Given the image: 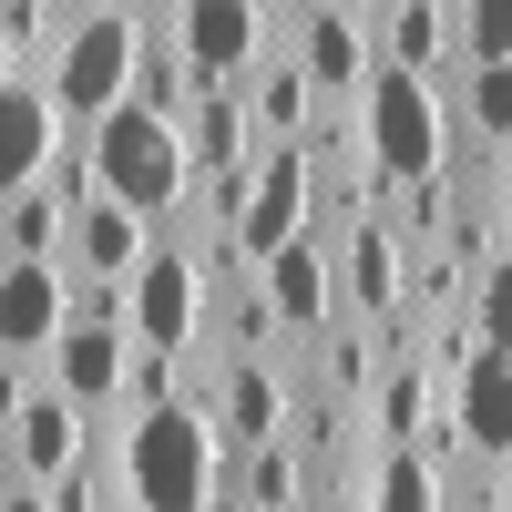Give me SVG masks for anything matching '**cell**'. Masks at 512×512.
<instances>
[{
	"label": "cell",
	"mask_w": 512,
	"mask_h": 512,
	"mask_svg": "<svg viewBox=\"0 0 512 512\" xmlns=\"http://www.w3.org/2000/svg\"><path fill=\"white\" fill-rule=\"evenodd\" d=\"M113 482H123V512H205V482H216V431H205V410L195 400L123 410Z\"/></svg>",
	"instance_id": "obj_1"
},
{
	"label": "cell",
	"mask_w": 512,
	"mask_h": 512,
	"mask_svg": "<svg viewBox=\"0 0 512 512\" xmlns=\"http://www.w3.org/2000/svg\"><path fill=\"white\" fill-rule=\"evenodd\" d=\"M82 164H93V195H113L123 216H144V226H164V216H185V123H164V113H144V103H113L103 123H82Z\"/></svg>",
	"instance_id": "obj_2"
},
{
	"label": "cell",
	"mask_w": 512,
	"mask_h": 512,
	"mask_svg": "<svg viewBox=\"0 0 512 512\" xmlns=\"http://www.w3.org/2000/svg\"><path fill=\"white\" fill-rule=\"evenodd\" d=\"M349 123H359V154L379 175H441V144H451V93L420 82L400 62H369L359 93H349Z\"/></svg>",
	"instance_id": "obj_3"
},
{
	"label": "cell",
	"mask_w": 512,
	"mask_h": 512,
	"mask_svg": "<svg viewBox=\"0 0 512 512\" xmlns=\"http://www.w3.org/2000/svg\"><path fill=\"white\" fill-rule=\"evenodd\" d=\"M134 41H144V21H123V11H82V21L62 31V52L41 62V93H52L62 134L103 123L123 93H134Z\"/></svg>",
	"instance_id": "obj_4"
},
{
	"label": "cell",
	"mask_w": 512,
	"mask_h": 512,
	"mask_svg": "<svg viewBox=\"0 0 512 512\" xmlns=\"http://www.w3.org/2000/svg\"><path fill=\"white\" fill-rule=\"evenodd\" d=\"M123 338L134 349H195L205 338V267H195V236H154L144 267L123 277Z\"/></svg>",
	"instance_id": "obj_5"
},
{
	"label": "cell",
	"mask_w": 512,
	"mask_h": 512,
	"mask_svg": "<svg viewBox=\"0 0 512 512\" xmlns=\"http://www.w3.org/2000/svg\"><path fill=\"white\" fill-rule=\"evenodd\" d=\"M164 31H175V52H185V72H195V93H205V82H246L256 62L277 52L267 0H175V11H164Z\"/></svg>",
	"instance_id": "obj_6"
},
{
	"label": "cell",
	"mask_w": 512,
	"mask_h": 512,
	"mask_svg": "<svg viewBox=\"0 0 512 512\" xmlns=\"http://www.w3.org/2000/svg\"><path fill=\"white\" fill-rule=\"evenodd\" d=\"M256 297H267V318L287 349H308V338L338 318V267H328V236L318 226H297L277 256H256Z\"/></svg>",
	"instance_id": "obj_7"
},
{
	"label": "cell",
	"mask_w": 512,
	"mask_h": 512,
	"mask_svg": "<svg viewBox=\"0 0 512 512\" xmlns=\"http://www.w3.org/2000/svg\"><path fill=\"white\" fill-rule=\"evenodd\" d=\"M41 379H52L82 420L123 410V379H134V338H123V318H62V338L41 349Z\"/></svg>",
	"instance_id": "obj_8"
},
{
	"label": "cell",
	"mask_w": 512,
	"mask_h": 512,
	"mask_svg": "<svg viewBox=\"0 0 512 512\" xmlns=\"http://www.w3.org/2000/svg\"><path fill=\"white\" fill-rule=\"evenodd\" d=\"M287 400H297V379H287L277 359H216V400H205V431H216V451L287 441Z\"/></svg>",
	"instance_id": "obj_9"
},
{
	"label": "cell",
	"mask_w": 512,
	"mask_h": 512,
	"mask_svg": "<svg viewBox=\"0 0 512 512\" xmlns=\"http://www.w3.org/2000/svg\"><path fill=\"white\" fill-rule=\"evenodd\" d=\"M297 226H308V154L297 144H256V164H246V216H236V256L256 267V256H277Z\"/></svg>",
	"instance_id": "obj_10"
},
{
	"label": "cell",
	"mask_w": 512,
	"mask_h": 512,
	"mask_svg": "<svg viewBox=\"0 0 512 512\" xmlns=\"http://www.w3.org/2000/svg\"><path fill=\"white\" fill-rule=\"evenodd\" d=\"M144 246H154L144 216H123L113 195H82L72 226H62V277H72V287H123V277L144 267Z\"/></svg>",
	"instance_id": "obj_11"
},
{
	"label": "cell",
	"mask_w": 512,
	"mask_h": 512,
	"mask_svg": "<svg viewBox=\"0 0 512 512\" xmlns=\"http://www.w3.org/2000/svg\"><path fill=\"white\" fill-rule=\"evenodd\" d=\"M62 318H72V277L41 267V256H0V359L41 369V349L62 338Z\"/></svg>",
	"instance_id": "obj_12"
},
{
	"label": "cell",
	"mask_w": 512,
	"mask_h": 512,
	"mask_svg": "<svg viewBox=\"0 0 512 512\" xmlns=\"http://www.w3.org/2000/svg\"><path fill=\"white\" fill-rule=\"evenodd\" d=\"M0 451H11V472H21V482H52V472H72V461L93 451V420H82V410L52 390V379H31V400L11 410Z\"/></svg>",
	"instance_id": "obj_13"
},
{
	"label": "cell",
	"mask_w": 512,
	"mask_h": 512,
	"mask_svg": "<svg viewBox=\"0 0 512 512\" xmlns=\"http://www.w3.org/2000/svg\"><path fill=\"white\" fill-rule=\"evenodd\" d=\"M287 62L308 72V93H318V103H349V93H359V72H369L379 52H369V31H359L349 11H318V0H297Z\"/></svg>",
	"instance_id": "obj_14"
},
{
	"label": "cell",
	"mask_w": 512,
	"mask_h": 512,
	"mask_svg": "<svg viewBox=\"0 0 512 512\" xmlns=\"http://www.w3.org/2000/svg\"><path fill=\"white\" fill-rule=\"evenodd\" d=\"M52 144H62V113L41 82H0V195H21L52 175Z\"/></svg>",
	"instance_id": "obj_15"
},
{
	"label": "cell",
	"mask_w": 512,
	"mask_h": 512,
	"mask_svg": "<svg viewBox=\"0 0 512 512\" xmlns=\"http://www.w3.org/2000/svg\"><path fill=\"white\" fill-rule=\"evenodd\" d=\"M379 369H390V338H379V328H359V318H328V328L308 338V390H328L338 410H359Z\"/></svg>",
	"instance_id": "obj_16"
},
{
	"label": "cell",
	"mask_w": 512,
	"mask_h": 512,
	"mask_svg": "<svg viewBox=\"0 0 512 512\" xmlns=\"http://www.w3.org/2000/svg\"><path fill=\"white\" fill-rule=\"evenodd\" d=\"M236 93H246V123H256V144H297V134H308V113H318L308 72L287 62V41H277V52L256 62L246 82H236Z\"/></svg>",
	"instance_id": "obj_17"
},
{
	"label": "cell",
	"mask_w": 512,
	"mask_h": 512,
	"mask_svg": "<svg viewBox=\"0 0 512 512\" xmlns=\"http://www.w3.org/2000/svg\"><path fill=\"white\" fill-rule=\"evenodd\" d=\"M185 164L216 175V164H256V123H246V93L236 82H205L195 113H185Z\"/></svg>",
	"instance_id": "obj_18"
},
{
	"label": "cell",
	"mask_w": 512,
	"mask_h": 512,
	"mask_svg": "<svg viewBox=\"0 0 512 512\" xmlns=\"http://www.w3.org/2000/svg\"><path fill=\"white\" fill-rule=\"evenodd\" d=\"M123 103H144V113H164V123H185V113H195V72H185V52H175V31H164V11H144L134 93H123Z\"/></svg>",
	"instance_id": "obj_19"
},
{
	"label": "cell",
	"mask_w": 512,
	"mask_h": 512,
	"mask_svg": "<svg viewBox=\"0 0 512 512\" xmlns=\"http://www.w3.org/2000/svg\"><path fill=\"white\" fill-rule=\"evenodd\" d=\"M349 512H441V461L431 451H369Z\"/></svg>",
	"instance_id": "obj_20"
},
{
	"label": "cell",
	"mask_w": 512,
	"mask_h": 512,
	"mask_svg": "<svg viewBox=\"0 0 512 512\" xmlns=\"http://www.w3.org/2000/svg\"><path fill=\"white\" fill-rule=\"evenodd\" d=\"M62 226H72V205L52 185L0 195V256H41V267H62Z\"/></svg>",
	"instance_id": "obj_21"
},
{
	"label": "cell",
	"mask_w": 512,
	"mask_h": 512,
	"mask_svg": "<svg viewBox=\"0 0 512 512\" xmlns=\"http://www.w3.org/2000/svg\"><path fill=\"white\" fill-rule=\"evenodd\" d=\"M451 93H461V144L502 154V144H512V62H482V72H461Z\"/></svg>",
	"instance_id": "obj_22"
},
{
	"label": "cell",
	"mask_w": 512,
	"mask_h": 512,
	"mask_svg": "<svg viewBox=\"0 0 512 512\" xmlns=\"http://www.w3.org/2000/svg\"><path fill=\"white\" fill-rule=\"evenodd\" d=\"M62 31H72V11H62V0H0V41H11L21 82H41V62L62 52Z\"/></svg>",
	"instance_id": "obj_23"
},
{
	"label": "cell",
	"mask_w": 512,
	"mask_h": 512,
	"mask_svg": "<svg viewBox=\"0 0 512 512\" xmlns=\"http://www.w3.org/2000/svg\"><path fill=\"white\" fill-rule=\"evenodd\" d=\"M451 41H461V72L512 62V0H451Z\"/></svg>",
	"instance_id": "obj_24"
},
{
	"label": "cell",
	"mask_w": 512,
	"mask_h": 512,
	"mask_svg": "<svg viewBox=\"0 0 512 512\" xmlns=\"http://www.w3.org/2000/svg\"><path fill=\"white\" fill-rule=\"evenodd\" d=\"M31 379H41V369H31V359H0V431H11V410H21V400H31Z\"/></svg>",
	"instance_id": "obj_25"
},
{
	"label": "cell",
	"mask_w": 512,
	"mask_h": 512,
	"mask_svg": "<svg viewBox=\"0 0 512 512\" xmlns=\"http://www.w3.org/2000/svg\"><path fill=\"white\" fill-rule=\"evenodd\" d=\"M0 512H52V492H41V482H21V472H11V482H0Z\"/></svg>",
	"instance_id": "obj_26"
},
{
	"label": "cell",
	"mask_w": 512,
	"mask_h": 512,
	"mask_svg": "<svg viewBox=\"0 0 512 512\" xmlns=\"http://www.w3.org/2000/svg\"><path fill=\"white\" fill-rule=\"evenodd\" d=\"M62 11L82 21V11H123V21H144V0H62Z\"/></svg>",
	"instance_id": "obj_27"
},
{
	"label": "cell",
	"mask_w": 512,
	"mask_h": 512,
	"mask_svg": "<svg viewBox=\"0 0 512 512\" xmlns=\"http://www.w3.org/2000/svg\"><path fill=\"white\" fill-rule=\"evenodd\" d=\"M0 82H21V62H11V41H0Z\"/></svg>",
	"instance_id": "obj_28"
},
{
	"label": "cell",
	"mask_w": 512,
	"mask_h": 512,
	"mask_svg": "<svg viewBox=\"0 0 512 512\" xmlns=\"http://www.w3.org/2000/svg\"><path fill=\"white\" fill-rule=\"evenodd\" d=\"M0 482H11V451H0Z\"/></svg>",
	"instance_id": "obj_29"
},
{
	"label": "cell",
	"mask_w": 512,
	"mask_h": 512,
	"mask_svg": "<svg viewBox=\"0 0 512 512\" xmlns=\"http://www.w3.org/2000/svg\"><path fill=\"white\" fill-rule=\"evenodd\" d=\"M144 11H175V0H144Z\"/></svg>",
	"instance_id": "obj_30"
},
{
	"label": "cell",
	"mask_w": 512,
	"mask_h": 512,
	"mask_svg": "<svg viewBox=\"0 0 512 512\" xmlns=\"http://www.w3.org/2000/svg\"><path fill=\"white\" fill-rule=\"evenodd\" d=\"M287 512H318V502H287Z\"/></svg>",
	"instance_id": "obj_31"
},
{
	"label": "cell",
	"mask_w": 512,
	"mask_h": 512,
	"mask_svg": "<svg viewBox=\"0 0 512 512\" xmlns=\"http://www.w3.org/2000/svg\"><path fill=\"white\" fill-rule=\"evenodd\" d=\"M482 512H502V502H482Z\"/></svg>",
	"instance_id": "obj_32"
}]
</instances>
